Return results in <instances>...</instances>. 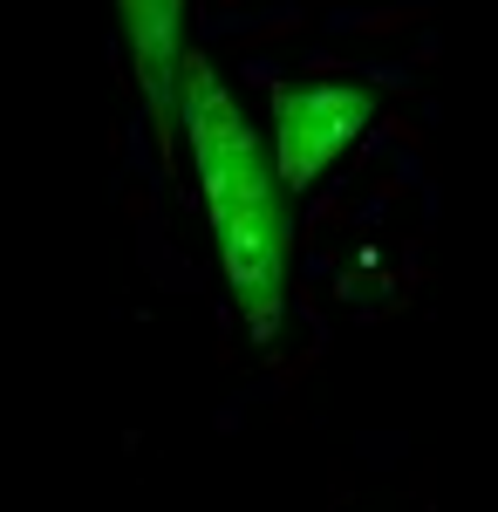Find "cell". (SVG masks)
Segmentation results:
<instances>
[{
  "mask_svg": "<svg viewBox=\"0 0 498 512\" xmlns=\"http://www.w3.org/2000/svg\"><path fill=\"white\" fill-rule=\"evenodd\" d=\"M178 123L192 144V171L205 192L212 246L226 267L232 308L253 342H273L287 321V267H294V219L287 192L273 178V151L253 130V117L232 103V89L212 76L205 55H185L178 76Z\"/></svg>",
  "mask_w": 498,
  "mask_h": 512,
  "instance_id": "6da1fadb",
  "label": "cell"
},
{
  "mask_svg": "<svg viewBox=\"0 0 498 512\" xmlns=\"http://www.w3.org/2000/svg\"><path fill=\"white\" fill-rule=\"evenodd\" d=\"M376 89L369 82H280L273 89V178L294 198L321 185L335 164L362 144V130L376 123Z\"/></svg>",
  "mask_w": 498,
  "mask_h": 512,
  "instance_id": "7a4b0ae2",
  "label": "cell"
},
{
  "mask_svg": "<svg viewBox=\"0 0 498 512\" xmlns=\"http://www.w3.org/2000/svg\"><path fill=\"white\" fill-rule=\"evenodd\" d=\"M116 21H123V48H130V69L144 89V110L157 123V144L164 158L178 151V76H185V0H116Z\"/></svg>",
  "mask_w": 498,
  "mask_h": 512,
  "instance_id": "3957f363",
  "label": "cell"
}]
</instances>
